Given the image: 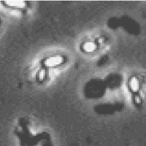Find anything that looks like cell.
I'll return each instance as SVG.
<instances>
[{
  "label": "cell",
  "instance_id": "cell-1",
  "mask_svg": "<svg viewBox=\"0 0 146 146\" xmlns=\"http://www.w3.org/2000/svg\"><path fill=\"white\" fill-rule=\"evenodd\" d=\"M64 58L61 56L48 57L44 61V64L46 67H55L63 63Z\"/></svg>",
  "mask_w": 146,
  "mask_h": 146
},
{
  "label": "cell",
  "instance_id": "cell-4",
  "mask_svg": "<svg viewBox=\"0 0 146 146\" xmlns=\"http://www.w3.org/2000/svg\"><path fill=\"white\" fill-rule=\"evenodd\" d=\"M129 88H131V91H133L134 92H136L139 90V82L138 79L137 78H132L131 80H130L129 81Z\"/></svg>",
  "mask_w": 146,
  "mask_h": 146
},
{
  "label": "cell",
  "instance_id": "cell-3",
  "mask_svg": "<svg viewBox=\"0 0 146 146\" xmlns=\"http://www.w3.org/2000/svg\"><path fill=\"white\" fill-rule=\"evenodd\" d=\"M96 45L93 42H86L83 45V50L87 53H91L96 50Z\"/></svg>",
  "mask_w": 146,
  "mask_h": 146
},
{
  "label": "cell",
  "instance_id": "cell-5",
  "mask_svg": "<svg viewBox=\"0 0 146 146\" xmlns=\"http://www.w3.org/2000/svg\"><path fill=\"white\" fill-rule=\"evenodd\" d=\"M7 3H9L8 5L12 7H22L24 6V4L23 2H20V1H10V2H7Z\"/></svg>",
  "mask_w": 146,
  "mask_h": 146
},
{
  "label": "cell",
  "instance_id": "cell-2",
  "mask_svg": "<svg viewBox=\"0 0 146 146\" xmlns=\"http://www.w3.org/2000/svg\"><path fill=\"white\" fill-rule=\"evenodd\" d=\"M87 89L88 90H91L92 91L91 92V96H98L99 94H100L102 91H103V87L102 84H100L98 81L96 80H94V81H91V84L87 86ZM90 91H88V93H89Z\"/></svg>",
  "mask_w": 146,
  "mask_h": 146
}]
</instances>
